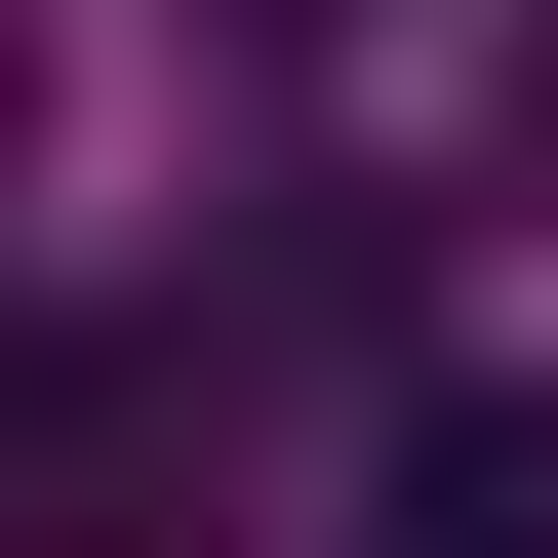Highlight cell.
<instances>
[{"mask_svg": "<svg viewBox=\"0 0 558 558\" xmlns=\"http://www.w3.org/2000/svg\"><path fill=\"white\" fill-rule=\"evenodd\" d=\"M360 558H558V399H439V439H399V519Z\"/></svg>", "mask_w": 558, "mask_h": 558, "instance_id": "obj_1", "label": "cell"}]
</instances>
